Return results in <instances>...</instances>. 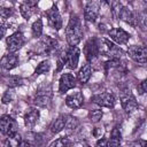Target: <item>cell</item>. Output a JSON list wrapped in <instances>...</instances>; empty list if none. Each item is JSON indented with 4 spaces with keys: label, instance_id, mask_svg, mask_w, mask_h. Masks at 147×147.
Returning a JSON list of instances; mask_svg holds the SVG:
<instances>
[{
    "label": "cell",
    "instance_id": "6",
    "mask_svg": "<svg viewBox=\"0 0 147 147\" xmlns=\"http://www.w3.org/2000/svg\"><path fill=\"white\" fill-rule=\"evenodd\" d=\"M79 55H80V49L77 46H69V48L64 53L65 64L69 69L75 70L77 68L79 62Z\"/></svg>",
    "mask_w": 147,
    "mask_h": 147
},
{
    "label": "cell",
    "instance_id": "23",
    "mask_svg": "<svg viewBox=\"0 0 147 147\" xmlns=\"http://www.w3.org/2000/svg\"><path fill=\"white\" fill-rule=\"evenodd\" d=\"M122 140L121 131L118 127H114L110 132V138L108 139V146H119Z\"/></svg>",
    "mask_w": 147,
    "mask_h": 147
},
{
    "label": "cell",
    "instance_id": "1",
    "mask_svg": "<svg viewBox=\"0 0 147 147\" xmlns=\"http://www.w3.org/2000/svg\"><path fill=\"white\" fill-rule=\"evenodd\" d=\"M65 38L70 46H77L83 38V28L80 18L76 14H71L65 28Z\"/></svg>",
    "mask_w": 147,
    "mask_h": 147
},
{
    "label": "cell",
    "instance_id": "8",
    "mask_svg": "<svg viewBox=\"0 0 147 147\" xmlns=\"http://www.w3.org/2000/svg\"><path fill=\"white\" fill-rule=\"evenodd\" d=\"M91 101L98 106L106 107V108H114L115 107V96L109 92H103L95 94L91 98Z\"/></svg>",
    "mask_w": 147,
    "mask_h": 147
},
{
    "label": "cell",
    "instance_id": "29",
    "mask_svg": "<svg viewBox=\"0 0 147 147\" xmlns=\"http://www.w3.org/2000/svg\"><path fill=\"white\" fill-rule=\"evenodd\" d=\"M14 96H15V91L11 87H9V90H7L3 93L2 98H1V102L5 103V105H7V103H9V102H11L14 100Z\"/></svg>",
    "mask_w": 147,
    "mask_h": 147
},
{
    "label": "cell",
    "instance_id": "17",
    "mask_svg": "<svg viewBox=\"0 0 147 147\" xmlns=\"http://www.w3.org/2000/svg\"><path fill=\"white\" fill-rule=\"evenodd\" d=\"M40 111L37 108H30L26 110L24 115V124L28 129H32L39 121Z\"/></svg>",
    "mask_w": 147,
    "mask_h": 147
},
{
    "label": "cell",
    "instance_id": "18",
    "mask_svg": "<svg viewBox=\"0 0 147 147\" xmlns=\"http://www.w3.org/2000/svg\"><path fill=\"white\" fill-rule=\"evenodd\" d=\"M41 46H42L45 53L52 54V53L56 52V49L59 47V41L49 36H44L41 38Z\"/></svg>",
    "mask_w": 147,
    "mask_h": 147
},
{
    "label": "cell",
    "instance_id": "22",
    "mask_svg": "<svg viewBox=\"0 0 147 147\" xmlns=\"http://www.w3.org/2000/svg\"><path fill=\"white\" fill-rule=\"evenodd\" d=\"M2 82L11 88H14L16 86H21L23 84V79L20 76H5V77H2Z\"/></svg>",
    "mask_w": 147,
    "mask_h": 147
},
{
    "label": "cell",
    "instance_id": "11",
    "mask_svg": "<svg viewBox=\"0 0 147 147\" xmlns=\"http://www.w3.org/2000/svg\"><path fill=\"white\" fill-rule=\"evenodd\" d=\"M46 15H47V21H48L49 26H52L53 29L59 31L62 28V18H61V15H60V11H59L57 7L55 5L52 6L46 11Z\"/></svg>",
    "mask_w": 147,
    "mask_h": 147
},
{
    "label": "cell",
    "instance_id": "37",
    "mask_svg": "<svg viewBox=\"0 0 147 147\" xmlns=\"http://www.w3.org/2000/svg\"><path fill=\"white\" fill-rule=\"evenodd\" d=\"M6 31H7V28L2 24V23H0V38H2V37H5V34H6Z\"/></svg>",
    "mask_w": 147,
    "mask_h": 147
},
{
    "label": "cell",
    "instance_id": "31",
    "mask_svg": "<svg viewBox=\"0 0 147 147\" xmlns=\"http://www.w3.org/2000/svg\"><path fill=\"white\" fill-rule=\"evenodd\" d=\"M69 145H71V141L67 137H61L51 144V146H69Z\"/></svg>",
    "mask_w": 147,
    "mask_h": 147
},
{
    "label": "cell",
    "instance_id": "5",
    "mask_svg": "<svg viewBox=\"0 0 147 147\" xmlns=\"http://www.w3.org/2000/svg\"><path fill=\"white\" fill-rule=\"evenodd\" d=\"M119 98H121V105L126 113H131L138 108V102L130 90L122 91Z\"/></svg>",
    "mask_w": 147,
    "mask_h": 147
},
{
    "label": "cell",
    "instance_id": "2",
    "mask_svg": "<svg viewBox=\"0 0 147 147\" xmlns=\"http://www.w3.org/2000/svg\"><path fill=\"white\" fill-rule=\"evenodd\" d=\"M99 53L105 55V56H109L110 59L111 57H118L119 59L123 55V51L107 39L99 40Z\"/></svg>",
    "mask_w": 147,
    "mask_h": 147
},
{
    "label": "cell",
    "instance_id": "12",
    "mask_svg": "<svg viewBox=\"0 0 147 147\" xmlns=\"http://www.w3.org/2000/svg\"><path fill=\"white\" fill-rule=\"evenodd\" d=\"M51 98H52L51 87H47V88L46 87H40L34 94L33 103L36 106H39V107H45L49 103Z\"/></svg>",
    "mask_w": 147,
    "mask_h": 147
},
{
    "label": "cell",
    "instance_id": "20",
    "mask_svg": "<svg viewBox=\"0 0 147 147\" xmlns=\"http://www.w3.org/2000/svg\"><path fill=\"white\" fill-rule=\"evenodd\" d=\"M91 75H92V68H91V64L90 63H86L85 65H83L80 68V70L78 71L77 74V82L82 85L86 84L88 82V79L91 78Z\"/></svg>",
    "mask_w": 147,
    "mask_h": 147
},
{
    "label": "cell",
    "instance_id": "35",
    "mask_svg": "<svg viewBox=\"0 0 147 147\" xmlns=\"http://www.w3.org/2000/svg\"><path fill=\"white\" fill-rule=\"evenodd\" d=\"M96 146H108V140L106 138H99V140L95 144Z\"/></svg>",
    "mask_w": 147,
    "mask_h": 147
},
{
    "label": "cell",
    "instance_id": "28",
    "mask_svg": "<svg viewBox=\"0 0 147 147\" xmlns=\"http://www.w3.org/2000/svg\"><path fill=\"white\" fill-rule=\"evenodd\" d=\"M78 124H79L78 119L76 117L69 115L65 118V126H64V129H67V130H74V129H76L78 126Z\"/></svg>",
    "mask_w": 147,
    "mask_h": 147
},
{
    "label": "cell",
    "instance_id": "9",
    "mask_svg": "<svg viewBox=\"0 0 147 147\" xmlns=\"http://www.w3.org/2000/svg\"><path fill=\"white\" fill-rule=\"evenodd\" d=\"M6 45H7V51L9 53L17 52L24 45V37H23V34L21 32H15V33L10 34L7 38V40H6Z\"/></svg>",
    "mask_w": 147,
    "mask_h": 147
},
{
    "label": "cell",
    "instance_id": "4",
    "mask_svg": "<svg viewBox=\"0 0 147 147\" xmlns=\"http://www.w3.org/2000/svg\"><path fill=\"white\" fill-rule=\"evenodd\" d=\"M129 56L137 63L145 64L147 61V49L142 45H132L127 48Z\"/></svg>",
    "mask_w": 147,
    "mask_h": 147
},
{
    "label": "cell",
    "instance_id": "21",
    "mask_svg": "<svg viewBox=\"0 0 147 147\" xmlns=\"http://www.w3.org/2000/svg\"><path fill=\"white\" fill-rule=\"evenodd\" d=\"M65 118H67V116L60 115L57 118H55V119L52 122V124H51V126H49V130H51V132H52L53 134L60 133V132L64 129V126H65Z\"/></svg>",
    "mask_w": 147,
    "mask_h": 147
},
{
    "label": "cell",
    "instance_id": "30",
    "mask_svg": "<svg viewBox=\"0 0 147 147\" xmlns=\"http://www.w3.org/2000/svg\"><path fill=\"white\" fill-rule=\"evenodd\" d=\"M111 3V13H113V16L118 20V16H119V11L122 9V3L119 2V0H114V1H110Z\"/></svg>",
    "mask_w": 147,
    "mask_h": 147
},
{
    "label": "cell",
    "instance_id": "3",
    "mask_svg": "<svg viewBox=\"0 0 147 147\" xmlns=\"http://www.w3.org/2000/svg\"><path fill=\"white\" fill-rule=\"evenodd\" d=\"M17 129H18V125L13 117H10L8 115L0 117V132L3 136L10 137V136L17 133Z\"/></svg>",
    "mask_w": 147,
    "mask_h": 147
},
{
    "label": "cell",
    "instance_id": "25",
    "mask_svg": "<svg viewBox=\"0 0 147 147\" xmlns=\"http://www.w3.org/2000/svg\"><path fill=\"white\" fill-rule=\"evenodd\" d=\"M49 69H51V62H49V60H44V61H41L37 65V68L34 70V75L38 76V75L46 74V72L49 71Z\"/></svg>",
    "mask_w": 147,
    "mask_h": 147
},
{
    "label": "cell",
    "instance_id": "32",
    "mask_svg": "<svg viewBox=\"0 0 147 147\" xmlns=\"http://www.w3.org/2000/svg\"><path fill=\"white\" fill-rule=\"evenodd\" d=\"M13 14H14V9L13 8H5V7L0 8V16H2L5 18L10 17Z\"/></svg>",
    "mask_w": 147,
    "mask_h": 147
},
{
    "label": "cell",
    "instance_id": "13",
    "mask_svg": "<svg viewBox=\"0 0 147 147\" xmlns=\"http://www.w3.org/2000/svg\"><path fill=\"white\" fill-rule=\"evenodd\" d=\"M108 36H109V38L114 42H116L118 45L126 44L130 40V37H131L130 33H127L125 30H123L121 28H113V29H110L108 31Z\"/></svg>",
    "mask_w": 147,
    "mask_h": 147
},
{
    "label": "cell",
    "instance_id": "14",
    "mask_svg": "<svg viewBox=\"0 0 147 147\" xmlns=\"http://www.w3.org/2000/svg\"><path fill=\"white\" fill-rule=\"evenodd\" d=\"M99 11H100V8L98 2H95L94 0H90L84 8V18L87 22L94 23L99 16Z\"/></svg>",
    "mask_w": 147,
    "mask_h": 147
},
{
    "label": "cell",
    "instance_id": "34",
    "mask_svg": "<svg viewBox=\"0 0 147 147\" xmlns=\"http://www.w3.org/2000/svg\"><path fill=\"white\" fill-rule=\"evenodd\" d=\"M103 134V129L102 127H94L93 130V136L95 138H101V136Z\"/></svg>",
    "mask_w": 147,
    "mask_h": 147
},
{
    "label": "cell",
    "instance_id": "27",
    "mask_svg": "<svg viewBox=\"0 0 147 147\" xmlns=\"http://www.w3.org/2000/svg\"><path fill=\"white\" fill-rule=\"evenodd\" d=\"M102 116H103V113H102V110H100V109L90 110V113H88V118H90V121H91L92 123H98V122H100V119L102 118Z\"/></svg>",
    "mask_w": 147,
    "mask_h": 147
},
{
    "label": "cell",
    "instance_id": "38",
    "mask_svg": "<svg viewBox=\"0 0 147 147\" xmlns=\"http://www.w3.org/2000/svg\"><path fill=\"white\" fill-rule=\"evenodd\" d=\"M103 3H106V5H110V0H101Z\"/></svg>",
    "mask_w": 147,
    "mask_h": 147
},
{
    "label": "cell",
    "instance_id": "26",
    "mask_svg": "<svg viewBox=\"0 0 147 147\" xmlns=\"http://www.w3.org/2000/svg\"><path fill=\"white\" fill-rule=\"evenodd\" d=\"M31 30H32L33 37H36V38H39L42 34V21H41V18H38L37 21L33 22Z\"/></svg>",
    "mask_w": 147,
    "mask_h": 147
},
{
    "label": "cell",
    "instance_id": "15",
    "mask_svg": "<svg viewBox=\"0 0 147 147\" xmlns=\"http://www.w3.org/2000/svg\"><path fill=\"white\" fill-rule=\"evenodd\" d=\"M18 61H20V59H18V56L16 54L8 52L6 55H3L1 57V60H0V67L2 69H5V70H11V69H14V68L17 67Z\"/></svg>",
    "mask_w": 147,
    "mask_h": 147
},
{
    "label": "cell",
    "instance_id": "10",
    "mask_svg": "<svg viewBox=\"0 0 147 147\" xmlns=\"http://www.w3.org/2000/svg\"><path fill=\"white\" fill-rule=\"evenodd\" d=\"M76 83H77V79L72 74H69V72L62 74L59 80V92L60 93L68 92L69 90L76 86Z\"/></svg>",
    "mask_w": 147,
    "mask_h": 147
},
{
    "label": "cell",
    "instance_id": "16",
    "mask_svg": "<svg viewBox=\"0 0 147 147\" xmlns=\"http://www.w3.org/2000/svg\"><path fill=\"white\" fill-rule=\"evenodd\" d=\"M83 103H84V95L80 91L74 92V93L67 95V98H65V105L71 109H77V108L82 107Z\"/></svg>",
    "mask_w": 147,
    "mask_h": 147
},
{
    "label": "cell",
    "instance_id": "36",
    "mask_svg": "<svg viewBox=\"0 0 147 147\" xmlns=\"http://www.w3.org/2000/svg\"><path fill=\"white\" fill-rule=\"evenodd\" d=\"M23 2L26 3V5H29V6H31V7H36L38 5L39 0H24Z\"/></svg>",
    "mask_w": 147,
    "mask_h": 147
},
{
    "label": "cell",
    "instance_id": "19",
    "mask_svg": "<svg viewBox=\"0 0 147 147\" xmlns=\"http://www.w3.org/2000/svg\"><path fill=\"white\" fill-rule=\"evenodd\" d=\"M118 20H122L124 21L125 23L132 25V26H136L137 25V18L133 14V11L129 8V7H122L121 11H119V16H118Z\"/></svg>",
    "mask_w": 147,
    "mask_h": 147
},
{
    "label": "cell",
    "instance_id": "33",
    "mask_svg": "<svg viewBox=\"0 0 147 147\" xmlns=\"http://www.w3.org/2000/svg\"><path fill=\"white\" fill-rule=\"evenodd\" d=\"M137 88H138V93L139 94H145L146 91H147V80H142L141 83H139Z\"/></svg>",
    "mask_w": 147,
    "mask_h": 147
},
{
    "label": "cell",
    "instance_id": "24",
    "mask_svg": "<svg viewBox=\"0 0 147 147\" xmlns=\"http://www.w3.org/2000/svg\"><path fill=\"white\" fill-rule=\"evenodd\" d=\"M20 13L23 16V18L29 20L34 13V7H31V6H29V5L23 2V3L20 5Z\"/></svg>",
    "mask_w": 147,
    "mask_h": 147
},
{
    "label": "cell",
    "instance_id": "7",
    "mask_svg": "<svg viewBox=\"0 0 147 147\" xmlns=\"http://www.w3.org/2000/svg\"><path fill=\"white\" fill-rule=\"evenodd\" d=\"M84 54L85 57L88 62L93 61L94 59L98 57V55H100L99 53V39L96 38H90L84 46Z\"/></svg>",
    "mask_w": 147,
    "mask_h": 147
}]
</instances>
